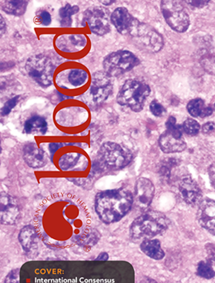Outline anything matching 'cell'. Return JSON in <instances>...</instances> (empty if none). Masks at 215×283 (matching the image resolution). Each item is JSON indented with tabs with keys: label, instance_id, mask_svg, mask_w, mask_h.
Instances as JSON below:
<instances>
[{
	"label": "cell",
	"instance_id": "obj_25",
	"mask_svg": "<svg viewBox=\"0 0 215 283\" xmlns=\"http://www.w3.org/2000/svg\"><path fill=\"white\" fill-rule=\"evenodd\" d=\"M47 123L44 118L33 116L25 122L24 132L28 134L44 135L47 132Z\"/></svg>",
	"mask_w": 215,
	"mask_h": 283
},
{
	"label": "cell",
	"instance_id": "obj_4",
	"mask_svg": "<svg viewBox=\"0 0 215 283\" xmlns=\"http://www.w3.org/2000/svg\"><path fill=\"white\" fill-rule=\"evenodd\" d=\"M150 93L151 89L148 83L139 79H131L122 86L117 96L118 103L134 112H140Z\"/></svg>",
	"mask_w": 215,
	"mask_h": 283
},
{
	"label": "cell",
	"instance_id": "obj_44",
	"mask_svg": "<svg viewBox=\"0 0 215 283\" xmlns=\"http://www.w3.org/2000/svg\"><path fill=\"white\" fill-rule=\"evenodd\" d=\"M5 20L3 19V17L1 16V34L5 33Z\"/></svg>",
	"mask_w": 215,
	"mask_h": 283
},
{
	"label": "cell",
	"instance_id": "obj_23",
	"mask_svg": "<svg viewBox=\"0 0 215 283\" xmlns=\"http://www.w3.org/2000/svg\"><path fill=\"white\" fill-rule=\"evenodd\" d=\"M187 110L193 117L203 119L210 116L213 114V109L211 106H206L201 99H194L188 103Z\"/></svg>",
	"mask_w": 215,
	"mask_h": 283
},
{
	"label": "cell",
	"instance_id": "obj_17",
	"mask_svg": "<svg viewBox=\"0 0 215 283\" xmlns=\"http://www.w3.org/2000/svg\"><path fill=\"white\" fill-rule=\"evenodd\" d=\"M137 21L125 8H118L111 14V23L123 35L129 36Z\"/></svg>",
	"mask_w": 215,
	"mask_h": 283
},
{
	"label": "cell",
	"instance_id": "obj_20",
	"mask_svg": "<svg viewBox=\"0 0 215 283\" xmlns=\"http://www.w3.org/2000/svg\"><path fill=\"white\" fill-rule=\"evenodd\" d=\"M19 241L22 248L27 253H30L38 245V235L35 228L32 225H26L20 230Z\"/></svg>",
	"mask_w": 215,
	"mask_h": 283
},
{
	"label": "cell",
	"instance_id": "obj_21",
	"mask_svg": "<svg viewBox=\"0 0 215 283\" xmlns=\"http://www.w3.org/2000/svg\"><path fill=\"white\" fill-rule=\"evenodd\" d=\"M100 239V233L94 228L84 229L81 233L73 238V241L81 248H91Z\"/></svg>",
	"mask_w": 215,
	"mask_h": 283
},
{
	"label": "cell",
	"instance_id": "obj_13",
	"mask_svg": "<svg viewBox=\"0 0 215 283\" xmlns=\"http://www.w3.org/2000/svg\"><path fill=\"white\" fill-rule=\"evenodd\" d=\"M20 216L19 204L10 195L2 192L0 197V220L1 224L13 225Z\"/></svg>",
	"mask_w": 215,
	"mask_h": 283
},
{
	"label": "cell",
	"instance_id": "obj_38",
	"mask_svg": "<svg viewBox=\"0 0 215 283\" xmlns=\"http://www.w3.org/2000/svg\"><path fill=\"white\" fill-rule=\"evenodd\" d=\"M215 130V124L213 122H208L203 124L202 127V132L204 134H209Z\"/></svg>",
	"mask_w": 215,
	"mask_h": 283
},
{
	"label": "cell",
	"instance_id": "obj_22",
	"mask_svg": "<svg viewBox=\"0 0 215 283\" xmlns=\"http://www.w3.org/2000/svg\"><path fill=\"white\" fill-rule=\"evenodd\" d=\"M140 248L144 254L152 259L161 260L165 257V252L161 248V242L158 239H144L141 243Z\"/></svg>",
	"mask_w": 215,
	"mask_h": 283
},
{
	"label": "cell",
	"instance_id": "obj_15",
	"mask_svg": "<svg viewBox=\"0 0 215 283\" xmlns=\"http://www.w3.org/2000/svg\"><path fill=\"white\" fill-rule=\"evenodd\" d=\"M197 219L201 227L215 235V201L202 200L199 204Z\"/></svg>",
	"mask_w": 215,
	"mask_h": 283
},
{
	"label": "cell",
	"instance_id": "obj_46",
	"mask_svg": "<svg viewBox=\"0 0 215 283\" xmlns=\"http://www.w3.org/2000/svg\"><path fill=\"white\" fill-rule=\"evenodd\" d=\"M213 110H215V104H214V105H213Z\"/></svg>",
	"mask_w": 215,
	"mask_h": 283
},
{
	"label": "cell",
	"instance_id": "obj_36",
	"mask_svg": "<svg viewBox=\"0 0 215 283\" xmlns=\"http://www.w3.org/2000/svg\"><path fill=\"white\" fill-rule=\"evenodd\" d=\"M19 268L11 270L5 276V283H19Z\"/></svg>",
	"mask_w": 215,
	"mask_h": 283
},
{
	"label": "cell",
	"instance_id": "obj_18",
	"mask_svg": "<svg viewBox=\"0 0 215 283\" xmlns=\"http://www.w3.org/2000/svg\"><path fill=\"white\" fill-rule=\"evenodd\" d=\"M24 159L32 168H42L47 163V156L44 150L34 143L24 146Z\"/></svg>",
	"mask_w": 215,
	"mask_h": 283
},
{
	"label": "cell",
	"instance_id": "obj_26",
	"mask_svg": "<svg viewBox=\"0 0 215 283\" xmlns=\"http://www.w3.org/2000/svg\"><path fill=\"white\" fill-rule=\"evenodd\" d=\"M2 10L6 14L14 16H21L24 14L28 6V1L24 0H5L1 2Z\"/></svg>",
	"mask_w": 215,
	"mask_h": 283
},
{
	"label": "cell",
	"instance_id": "obj_28",
	"mask_svg": "<svg viewBox=\"0 0 215 283\" xmlns=\"http://www.w3.org/2000/svg\"><path fill=\"white\" fill-rule=\"evenodd\" d=\"M89 75L86 70L80 68H75L70 70L68 75V80L74 87H80L86 84Z\"/></svg>",
	"mask_w": 215,
	"mask_h": 283
},
{
	"label": "cell",
	"instance_id": "obj_29",
	"mask_svg": "<svg viewBox=\"0 0 215 283\" xmlns=\"http://www.w3.org/2000/svg\"><path fill=\"white\" fill-rule=\"evenodd\" d=\"M179 161L174 157L166 158L161 162L159 167V174L161 179L163 180H170L171 175V171L173 168L176 167L179 164Z\"/></svg>",
	"mask_w": 215,
	"mask_h": 283
},
{
	"label": "cell",
	"instance_id": "obj_42",
	"mask_svg": "<svg viewBox=\"0 0 215 283\" xmlns=\"http://www.w3.org/2000/svg\"><path fill=\"white\" fill-rule=\"evenodd\" d=\"M109 254L105 252L99 253V255L96 257V261H108L109 260Z\"/></svg>",
	"mask_w": 215,
	"mask_h": 283
},
{
	"label": "cell",
	"instance_id": "obj_24",
	"mask_svg": "<svg viewBox=\"0 0 215 283\" xmlns=\"http://www.w3.org/2000/svg\"><path fill=\"white\" fill-rule=\"evenodd\" d=\"M84 157L80 152H69L62 155L58 160L59 168L61 171H68L75 170L77 166H80Z\"/></svg>",
	"mask_w": 215,
	"mask_h": 283
},
{
	"label": "cell",
	"instance_id": "obj_16",
	"mask_svg": "<svg viewBox=\"0 0 215 283\" xmlns=\"http://www.w3.org/2000/svg\"><path fill=\"white\" fill-rule=\"evenodd\" d=\"M86 45V38L81 34H63L56 38V47L66 53L81 52Z\"/></svg>",
	"mask_w": 215,
	"mask_h": 283
},
{
	"label": "cell",
	"instance_id": "obj_41",
	"mask_svg": "<svg viewBox=\"0 0 215 283\" xmlns=\"http://www.w3.org/2000/svg\"><path fill=\"white\" fill-rule=\"evenodd\" d=\"M61 147H63V144L60 143H52L49 144V150L51 154L53 155L57 150L60 149Z\"/></svg>",
	"mask_w": 215,
	"mask_h": 283
},
{
	"label": "cell",
	"instance_id": "obj_37",
	"mask_svg": "<svg viewBox=\"0 0 215 283\" xmlns=\"http://www.w3.org/2000/svg\"><path fill=\"white\" fill-rule=\"evenodd\" d=\"M206 253H207V260L212 263L215 262V244L213 243H207L205 245Z\"/></svg>",
	"mask_w": 215,
	"mask_h": 283
},
{
	"label": "cell",
	"instance_id": "obj_40",
	"mask_svg": "<svg viewBox=\"0 0 215 283\" xmlns=\"http://www.w3.org/2000/svg\"><path fill=\"white\" fill-rule=\"evenodd\" d=\"M208 175L210 179L211 185L215 190V162L211 164L209 168H208Z\"/></svg>",
	"mask_w": 215,
	"mask_h": 283
},
{
	"label": "cell",
	"instance_id": "obj_19",
	"mask_svg": "<svg viewBox=\"0 0 215 283\" xmlns=\"http://www.w3.org/2000/svg\"><path fill=\"white\" fill-rule=\"evenodd\" d=\"M159 145L161 151L165 153L183 152L186 148V143L182 138H178L168 131L161 134L159 138Z\"/></svg>",
	"mask_w": 215,
	"mask_h": 283
},
{
	"label": "cell",
	"instance_id": "obj_5",
	"mask_svg": "<svg viewBox=\"0 0 215 283\" xmlns=\"http://www.w3.org/2000/svg\"><path fill=\"white\" fill-rule=\"evenodd\" d=\"M54 70L55 65L46 55H35L27 61L26 71L29 77L44 88L52 84Z\"/></svg>",
	"mask_w": 215,
	"mask_h": 283
},
{
	"label": "cell",
	"instance_id": "obj_14",
	"mask_svg": "<svg viewBox=\"0 0 215 283\" xmlns=\"http://www.w3.org/2000/svg\"><path fill=\"white\" fill-rule=\"evenodd\" d=\"M178 189L181 199L189 206H196L202 202L201 190L191 177H183L179 182Z\"/></svg>",
	"mask_w": 215,
	"mask_h": 283
},
{
	"label": "cell",
	"instance_id": "obj_2",
	"mask_svg": "<svg viewBox=\"0 0 215 283\" xmlns=\"http://www.w3.org/2000/svg\"><path fill=\"white\" fill-rule=\"evenodd\" d=\"M131 152L113 142L103 143L98 150V157L93 164V171L99 173L106 170H120L131 162Z\"/></svg>",
	"mask_w": 215,
	"mask_h": 283
},
{
	"label": "cell",
	"instance_id": "obj_12",
	"mask_svg": "<svg viewBox=\"0 0 215 283\" xmlns=\"http://www.w3.org/2000/svg\"><path fill=\"white\" fill-rule=\"evenodd\" d=\"M155 187L148 178L141 177L137 180L134 201L136 206L141 211H147L154 197Z\"/></svg>",
	"mask_w": 215,
	"mask_h": 283
},
{
	"label": "cell",
	"instance_id": "obj_35",
	"mask_svg": "<svg viewBox=\"0 0 215 283\" xmlns=\"http://www.w3.org/2000/svg\"><path fill=\"white\" fill-rule=\"evenodd\" d=\"M38 21L42 26H49L52 23V16L50 13L47 12L46 10H42L41 12L38 13L37 16Z\"/></svg>",
	"mask_w": 215,
	"mask_h": 283
},
{
	"label": "cell",
	"instance_id": "obj_7",
	"mask_svg": "<svg viewBox=\"0 0 215 283\" xmlns=\"http://www.w3.org/2000/svg\"><path fill=\"white\" fill-rule=\"evenodd\" d=\"M129 36L135 41L136 44L148 52H158L163 47L162 36L152 26L138 20Z\"/></svg>",
	"mask_w": 215,
	"mask_h": 283
},
{
	"label": "cell",
	"instance_id": "obj_32",
	"mask_svg": "<svg viewBox=\"0 0 215 283\" xmlns=\"http://www.w3.org/2000/svg\"><path fill=\"white\" fill-rule=\"evenodd\" d=\"M166 131L171 133V134L176 136L178 138H182L183 129L182 125L177 124L175 118H169L166 124Z\"/></svg>",
	"mask_w": 215,
	"mask_h": 283
},
{
	"label": "cell",
	"instance_id": "obj_1",
	"mask_svg": "<svg viewBox=\"0 0 215 283\" xmlns=\"http://www.w3.org/2000/svg\"><path fill=\"white\" fill-rule=\"evenodd\" d=\"M134 196L124 188L98 192L94 201V209L101 221L105 224L119 222L134 206Z\"/></svg>",
	"mask_w": 215,
	"mask_h": 283
},
{
	"label": "cell",
	"instance_id": "obj_11",
	"mask_svg": "<svg viewBox=\"0 0 215 283\" xmlns=\"http://www.w3.org/2000/svg\"><path fill=\"white\" fill-rule=\"evenodd\" d=\"M113 91V84L110 76L104 71H97L92 77L89 95L94 103L101 104L109 98Z\"/></svg>",
	"mask_w": 215,
	"mask_h": 283
},
{
	"label": "cell",
	"instance_id": "obj_34",
	"mask_svg": "<svg viewBox=\"0 0 215 283\" xmlns=\"http://www.w3.org/2000/svg\"><path fill=\"white\" fill-rule=\"evenodd\" d=\"M150 110H151L152 115L156 116V117H161L166 113L165 108L157 101H153L151 103V105H150Z\"/></svg>",
	"mask_w": 215,
	"mask_h": 283
},
{
	"label": "cell",
	"instance_id": "obj_8",
	"mask_svg": "<svg viewBox=\"0 0 215 283\" xmlns=\"http://www.w3.org/2000/svg\"><path fill=\"white\" fill-rule=\"evenodd\" d=\"M164 19L169 26L178 33H185L189 26V17L180 2L165 0L161 3Z\"/></svg>",
	"mask_w": 215,
	"mask_h": 283
},
{
	"label": "cell",
	"instance_id": "obj_45",
	"mask_svg": "<svg viewBox=\"0 0 215 283\" xmlns=\"http://www.w3.org/2000/svg\"><path fill=\"white\" fill-rule=\"evenodd\" d=\"M115 1H102V4H103V5H111V4H114V3H115Z\"/></svg>",
	"mask_w": 215,
	"mask_h": 283
},
{
	"label": "cell",
	"instance_id": "obj_10",
	"mask_svg": "<svg viewBox=\"0 0 215 283\" xmlns=\"http://www.w3.org/2000/svg\"><path fill=\"white\" fill-rule=\"evenodd\" d=\"M197 55L203 70L210 75H215V36L200 38Z\"/></svg>",
	"mask_w": 215,
	"mask_h": 283
},
{
	"label": "cell",
	"instance_id": "obj_9",
	"mask_svg": "<svg viewBox=\"0 0 215 283\" xmlns=\"http://www.w3.org/2000/svg\"><path fill=\"white\" fill-rule=\"evenodd\" d=\"M82 24L86 25L96 35L103 36L110 33L111 17L103 8H90L84 11Z\"/></svg>",
	"mask_w": 215,
	"mask_h": 283
},
{
	"label": "cell",
	"instance_id": "obj_33",
	"mask_svg": "<svg viewBox=\"0 0 215 283\" xmlns=\"http://www.w3.org/2000/svg\"><path fill=\"white\" fill-rule=\"evenodd\" d=\"M19 101H20V96H15L14 98L10 99V101H8L5 104V106H4V107L2 108V110H1V115H2V116H6V115H9V114L12 111L13 109L18 105Z\"/></svg>",
	"mask_w": 215,
	"mask_h": 283
},
{
	"label": "cell",
	"instance_id": "obj_39",
	"mask_svg": "<svg viewBox=\"0 0 215 283\" xmlns=\"http://www.w3.org/2000/svg\"><path fill=\"white\" fill-rule=\"evenodd\" d=\"M188 5H190V7L195 8V9H199L203 8L208 5V1H204V0H196V1H186Z\"/></svg>",
	"mask_w": 215,
	"mask_h": 283
},
{
	"label": "cell",
	"instance_id": "obj_3",
	"mask_svg": "<svg viewBox=\"0 0 215 283\" xmlns=\"http://www.w3.org/2000/svg\"><path fill=\"white\" fill-rule=\"evenodd\" d=\"M168 219L157 211H147L136 218L130 226V236L134 239H152L168 229Z\"/></svg>",
	"mask_w": 215,
	"mask_h": 283
},
{
	"label": "cell",
	"instance_id": "obj_27",
	"mask_svg": "<svg viewBox=\"0 0 215 283\" xmlns=\"http://www.w3.org/2000/svg\"><path fill=\"white\" fill-rule=\"evenodd\" d=\"M78 12H79V7L77 5H66L61 8L59 11L61 26L64 28L71 26L73 15H75Z\"/></svg>",
	"mask_w": 215,
	"mask_h": 283
},
{
	"label": "cell",
	"instance_id": "obj_31",
	"mask_svg": "<svg viewBox=\"0 0 215 283\" xmlns=\"http://www.w3.org/2000/svg\"><path fill=\"white\" fill-rule=\"evenodd\" d=\"M183 131L188 135L194 136L199 134L200 130V125L196 120L193 119H188L184 122L182 125Z\"/></svg>",
	"mask_w": 215,
	"mask_h": 283
},
{
	"label": "cell",
	"instance_id": "obj_43",
	"mask_svg": "<svg viewBox=\"0 0 215 283\" xmlns=\"http://www.w3.org/2000/svg\"><path fill=\"white\" fill-rule=\"evenodd\" d=\"M138 283H157V281H155L154 279L148 277V276H144L141 279L140 281Z\"/></svg>",
	"mask_w": 215,
	"mask_h": 283
},
{
	"label": "cell",
	"instance_id": "obj_6",
	"mask_svg": "<svg viewBox=\"0 0 215 283\" xmlns=\"http://www.w3.org/2000/svg\"><path fill=\"white\" fill-rule=\"evenodd\" d=\"M140 63L139 59L129 51H117L103 59V71L110 77L120 76Z\"/></svg>",
	"mask_w": 215,
	"mask_h": 283
},
{
	"label": "cell",
	"instance_id": "obj_30",
	"mask_svg": "<svg viewBox=\"0 0 215 283\" xmlns=\"http://www.w3.org/2000/svg\"><path fill=\"white\" fill-rule=\"evenodd\" d=\"M196 274L202 278H213L215 276V271L213 268V263L208 260L200 261L197 265Z\"/></svg>",
	"mask_w": 215,
	"mask_h": 283
}]
</instances>
